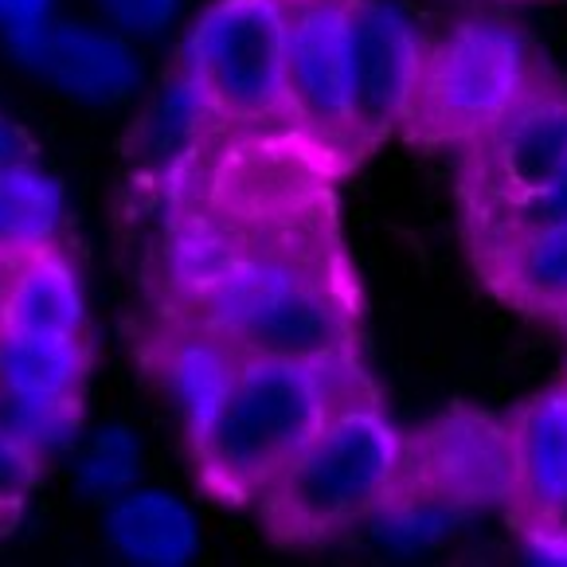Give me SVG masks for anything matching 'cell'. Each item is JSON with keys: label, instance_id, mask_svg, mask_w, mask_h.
<instances>
[{"label": "cell", "instance_id": "cell-1", "mask_svg": "<svg viewBox=\"0 0 567 567\" xmlns=\"http://www.w3.org/2000/svg\"><path fill=\"white\" fill-rule=\"evenodd\" d=\"M341 173L298 122L204 117L168 153L157 333L208 337L235 357H357Z\"/></svg>", "mask_w": 567, "mask_h": 567}, {"label": "cell", "instance_id": "cell-2", "mask_svg": "<svg viewBox=\"0 0 567 567\" xmlns=\"http://www.w3.org/2000/svg\"><path fill=\"white\" fill-rule=\"evenodd\" d=\"M372 395L357 357H239L224 403L193 439L200 485L219 501H259L326 423Z\"/></svg>", "mask_w": 567, "mask_h": 567}, {"label": "cell", "instance_id": "cell-3", "mask_svg": "<svg viewBox=\"0 0 567 567\" xmlns=\"http://www.w3.org/2000/svg\"><path fill=\"white\" fill-rule=\"evenodd\" d=\"M403 434L372 395H360L262 489V520L290 548L326 544L395 505Z\"/></svg>", "mask_w": 567, "mask_h": 567}, {"label": "cell", "instance_id": "cell-4", "mask_svg": "<svg viewBox=\"0 0 567 567\" xmlns=\"http://www.w3.org/2000/svg\"><path fill=\"white\" fill-rule=\"evenodd\" d=\"M525 40L497 20H466L423 51L403 134L423 145H470L533 79Z\"/></svg>", "mask_w": 567, "mask_h": 567}, {"label": "cell", "instance_id": "cell-5", "mask_svg": "<svg viewBox=\"0 0 567 567\" xmlns=\"http://www.w3.org/2000/svg\"><path fill=\"white\" fill-rule=\"evenodd\" d=\"M181 75L212 117L293 122L286 94L282 0H216L181 48Z\"/></svg>", "mask_w": 567, "mask_h": 567}, {"label": "cell", "instance_id": "cell-6", "mask_svg": "<svg viewBox=\"0 0 567 567\" xmlns=\"http://www.w3.org/2000/svg\"><path fill=\"white\" fill-rule=\"evenodd\" d=\"M567 181V83L533 71L525 91L470 142L466 188L474 212H517ZM501 219V216H497Z\"/></svg>", "mask_w": 567, "mask_h": 567}, {"label": "cell", "instance_id": "cell-7", "mask_svg": "<svg viewBox=\"0 0 567 567\" xmlns=\"http://www.w3.org/2000/svg\"><path fill=\"white\" fill-rule=\"evenodd\" d=\"M293 122L344 168L364 153L352 94V0H282Z\"/></svg>", "mask_w": 567, "mask_h": 567}, {"label": "cell", "instance_id": "cell-8", "mask_svg": "<svg viewBox=\"0 0 567 567\" xmlns=\"http://www.w3.org/2000/svg\"><path fill=\"white\" fill-rule=\"evenodd\" d=\"M513 497V434L505 419L454 411L403 439L395 505L482 509Z\"/></svg>", "mask_w": 567, "mask_h": 567}, {"label": "cell", "instance_id": "cell-9", "mask_svg": "<svg viewBox=\"0 0 567 567\" xmlns=\"http://www.w3.org/2000/svg\"><path fill=\"white\" fill-rule=\"evenodd\" d=\"M423 43L384 0H352V94L364 153L408 122Z\"/></svg>", "mask_w": 567, "mask_h": 567}, {"label": "cell", "instance_id": "cell-10", "mask_svg": "<svg viewBox=\"0 0 567 567\" xmlns=\"http://www.w3.org/2000/svg\"><path fill=\"white\" fill-rule=\"evenodd\" d=\"M4 43L32 75L83 102H122L142 79L130 43L86 24L43 20L40 28L4 35Z\"/></svg>", "mask_w": 567, "mask_h": 567}, {"label": "cell", "instance_id": "cell-11", "mask_svg": "<svg viewBox=\"0 0 567 567\" xmlns=\"http://www.w3.org/2000/svg\"><path fill=\"white\" fill-rule=\"evenodd\" d=\"M513 513L533 533H548L567 513V384L548 388L509 419Z\"/></svg>", "mask_w": 567, "mask_h": 567}, {"label": "cell", "instance_id": "cell-12", "mask_svg": "<svg viewBox=\"0 0 567 567\" xmlns=\"http://www.w3.org/2000/svg\"><path fill=\"white\" fill-rule=\"evenodd\" d=\"M497 298L544 318H567V216L517 231L485 235L477 255Z\"/></svg>", "mask_w": 567, "mask_h": 567}, {"label": "cell", "instance_id": "cell-13", "mask_svg": "<svg viewBox=\"0 0 567 567\" xmlns=\"http://www.w3.org/2000/svg\"><path fill=\"white\" fill-rule=\"evenodd\" d=\"M86 372V333H28L0 326V400H83Z\"/></svg>", "mask_w": 567, "mask_h": 567}, {"label": "cell", "instance_id": "cell-14", "mask_svg": "<svg viewBox=\"0 0 567 567\" xmlns=\"http://www.w3.org/2000/svg\"><path fill=\"white\" fill-rule=\"evenodd\" d=\"M106 540L145 567H181L200 548V528L188 505L161 489H130L110 501Z\"/></svg>", "mask_w": 567, "mask_h": 567}, {"label": "cell", "instance_id": "cell-15", "mask_svg": "<svg viewBox=\"0 0 567 567\" xmlns=\"http://www.w3.org/2000/svg\"><path fill=\"white\" fill-rule=\"evenodd\" d=\"M0 326L28 333H86V306L79 275L55 247L35 250L12 267L0 290Z\"/></svg>", "mask_w": 567, "mask_h": 567}, {"label": "cell", "instance_id": "cell-16", "mask_svg": "<svg viewBox=\"0 0 567 567\" xmlns=\"http://www.w3.org/2000/svg\"><path fill=\"white\" fill-rule=\"evenodd\" d=\"M235 364H239V357L231 349H224V344L208 341V337L157 333L161 380H165L168 395L181 408L188 439H196L219 411L227 388H231Z\"/></svg>", "mask_w": 567, "mask_h": 567}, {"label": "cell", "instance_id": "cell-17", "mask_svg": "<svg viewBox=\"0 0 567 567\" xmlns=\"http://www.w3.org/2000/svg\"><path fill=\"white\" fill-rule=\"evenodd\" d=\"M63 193L32 157L0 165V267L55 247Z\"/></svg>", "mask_w": 567, "mask_h": 567}, {"label": "cell", "instance_id": "cell-18", "mask_svg": "<svg viewBox=\"0 0 567 567\" xmlns=\"http://www.w3.org/2000/svg\"><path fill=\"white\" fill-rule=\"evenodd\" d=\"M83 400H59V403H32V400H0V419L12 426L20 443L48 462L75 439Z\"/></svg>", "mask_w": 567, "mask_h": 567}, {"label": "cell", "instance_id": "cell-19", "mask_svg": "<svg viewBox=\"0 0 567 567\" xmlns=\"http://www.w3.org/2000/svg\"><path fill=\"white\" fill-rule=\"evenodd\" d=\"M137 439L125 426H106L79 462V489L94 501H114L134 489Z\"/></svg>", "mask_w": 567, "mask_h": 567}, {"label": "cell", "instance_id": "cell-20", "mask_svg": "<svg viewBox=\"0 0 567 567\" xmlns=\"http://www.w3.org/2000/svg\"><path fill=\"white\" fill-rule=\"evenodd\" d=\"M40 470H43V462L35 458L17 434H12V426L0 419V505L9 513H17L20 501L40 482Z\"/></svg>", "mask_w": 567, "mask_h": 567}, {"label": "cell", "instance_id": "cell-21", "mask_svg": "<svg viewBox=\"0 0 567 567\" xmlns=\"http://www.w3.org/2000/svg\"><path fill=\"white\" fill-rule=\"evenodd\" d=\"M102 17L122 32L153 35L173 20L176 0H99Z\"/></svg>", "mask_w": 567, "mask_h": 567}, {"label": "cell", "instance_id": "cell-22", "mask_svg": "<svg viewBox=\"0 0 567 567\" xmlns=\"http://www.w3.org/2000/svg\"><path fill=\"white\" fill-rule=\"evenodd\" d=\"M51 20V0H0V35H17Z\"/></svg>", "mask_w": 567, "mask_h": 567}, {"label": "cell", "instance_id": "cell-23", "mask_svg": "<svg viewBox=\"0 0 567 567\" xmlns=\"http://www.w3.org/2000/svg\"><path fill=\"white\" fill-rule=\"evenodd\" d=\"M24 157H28L24 137L12 130L9 117L0 114V165H12V161H24Z\"/></svg>", "mask_w": 567, "mask_h": 567}, {"label": "cell", "instance_id": "cell-24", "mask_svg": "<svg viewBox=\"0 0 567 567\" xmlns=\"http://www.w3.org/2000/svg\"><path fill=\"white\" fill-rule=\"evenodd\" d=\"M12 517H17V513H9V509H4V505H0V528L9 525V520H12Z\"/></svg>", "mask_w": 567, "mask_h": 567}, {"label": "cell", "instance_id": "cell-25", "mask_svg": "<svg viewBox=\"0 0 567 567\" xmlns=\"http://www.w3.org/2000/svg\"><path fill=\"white\" fill-rule=\"evenodd\" d=\"M564 329H567V318H564Z\"/></svg>", "mask_w": 567, "mask_h": 567}]
</instances>
